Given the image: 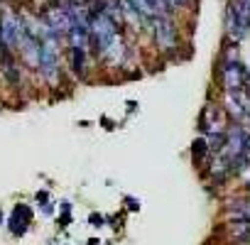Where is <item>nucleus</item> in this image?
<instances>
[{
    "mask_svg": "<svg viewBox=\"0 0 250 245\" xmlns=\"http://www.w3.org/2000/svg\"><path fill=\"white\" fill-rule=\"evenodd\" d=\"M221 83L223 91H248L250 88V71L240 64L238 49H228L221 61Z\"/></svg>",
    "mask_w": 250,
    "mask_h": 245,
    "instance_id": "1",
    "label": "nucleus"
},
{
    "mask_svg": "<svg viewBox=\"0 0 250 245\" xmlns=\"http://www.w3.org/2000/svg\"><path fill=\"white\" fill-rule=\"evenodd\" d=\"M150 32H152V37H155V44L165 52V54H172V52H177V47H179V30H177V25H174V20L169 18V15H162V18H155L152 22H150Z\"/></svg>",
    "mask_w": 250,
    "mask_h": 245,
    "instance_id": "2",
    "label": "nucleus"
},
{
    "mask_svg": "<svg viewBox=\"0 0 250 245\" xmlns=\"http://www.w3.org/2000/svg\"><path fill=\"white\" fill-rule=\"evenodd\" d=\"M25 37V22L18 13H3L0 15V44L5 52L20 49Z\"/></svg>",
    "mask_w": 250,
    "mask_h": 245,
    "instance_id": "3",
    "label": "nucleus"
},
{
    "mask_svg": "<svg viewBox=\"0 0 250 245\" xmlns=\"http://www.w3.org/2000/svg\"><path fill=\"white\" fill-rule=\"evenodd\" d=\"M223 110L235 120H250V93L248 91H223Z\"/></svg>",
    "mask_w": 250,
    "mask_h": 245,
    "instance_id": "4",
    "label": "nucleus"
},
{
    "mask_svg": "<svg viewBox=\"0 0 250 245\" xmlns=\"http://www.w3.org/2000/svg\"><path fill=\"white\" fill-rule=\"evenodd\" d=\"M201 125L206 135H226L228 133V113L221 105H206L204 118H201Z\"/></svg>",
    "mask_w": 250,
    "mask_h": 245,
    "instance_id": "5",
    "label": "nucleus"
},
{
    "mask_svg": "<svg viewBox=\"0 0 250 245\" xmlns=\"http://www.w3.org/2000/svg\"><path fill=\"white\" fill-rule=\"evenodd\" d=\"M44 22L57 37H69V32H71V15H69L66 5H52L47 10Z\"/></svg>",
    "mask_w": 250,
    "mask_h": 245,
    "instance_id": "6",
    "label": "nucleus"
},
{
    "mask_svg": "<svg viewBox=\"0 0 250 245\" xmlns=\"http://www.w3.org/2000/svg\"><path fill=\"white\" fill-rule=\"evenodd\" d=\"M130 3L152 22L155 18H162V15H169V5L165 0H130Z\"/></svg>",
    "mask_w": 250,
    "mask_h": 245,
    "instance_id": "7",
    "label": "nucleus"
},
{
    "mask_svg": "<svg viewBox=\"0 0 250 245\" xmlns=\"http://www.w3.org/2000/svg\"><path fill=\"white\" fill-rule=\"evenodd\" d=\"M226 30L230 32V37L233 40H243V37H248L250 32H248V27L238 20V15H235V10L228 5L226 8Z\"/></svg>",
    "mask_w": 250,
    "mask_h": 245,
    "instance_id": "8",
    "label": "nucleus"
},
{
    "mask_svg": "<svg viewBox=\"0 0 250 245\" xmlns=\"http://www.w3.org/2000/svg\"><path fill=\"white\" fill-rule=\"evenodd\" d=\"M165 3L169 5V10H179V8H187L191 0H165Z\"/></svg>",
    "mask_w": 250,
    "mask_h": 245,
    "instance_id": "9",
    "label": "nucleus"
},
{
    "mask_svg": "<svg viewBox=\"0 0 250 245\" xmlns=\"http://www.w3.org/2000/svg\"><path fill=\"white\" fill-rule=\"evenodd\" d=\"M238 174H240V179H243L245 184H250V164H245V167H243Z\"/></svg>",
    "mask_w": 250,
    "mask_h": 245,
    "instance_id": "10",
    "label": "nucleus"
},
{
    "mask_svg": "<svg viewBox=\"0 0 250 245\" xmlns=\"http://www.w3.org/2000/svg\"><path fill=\"white\" fill-rule=\"evenodd\" d=\"M243 160H245V164H250V135H248V140H245V152H243Z\"/></svg>",
    "mask_w": 250,
    "mask_h": 245,
    "instance_id": "11",
    "label": "nucleus"
}]
</instances>
